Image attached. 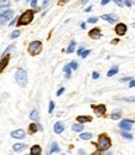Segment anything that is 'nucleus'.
Returning a JSON list of instances; mask_svg holds the SVG:
<instances>
[{"instance_id": "obj_1", "label": "nucleus", "mask_w": 135, "mask_h": 155, "mask_svg": "<svg viewBox=\"0 0 135 155\" xmlns=\"http://www.w3.org/2000/svg\"><path fill=\"white\" fill-rule=\"evenodd\" d=\"M110 145H112V140L108 138L105 134L99 135L98 143H97V149H98V151H104V150H107V149H109Z\"/></svg>"}, {"instance_id": "obj_2", "label": "nucleus", "mask_w": 135, "mask_h": 155, "mask_svg": "<svg viewBox=\"0 0 135 155\" xmlns=\"http://www.w3.org/2000/svg\"><path fill=\"white\" fill-rule=\"evenodd\" d=\"M15 81L21 87H26V84H28V72L24 68H19L15 73Z\"/></svg>"}, {"instance_id": "obj_3", "label": "nucleus", "mask_w": 135, "mask_h": 155, "mask_svg": "<svg viewBox=\"0 0 135 155\" xmlns=\"http://www.w3.org/2000/svg\"><path fill=\"white\" fill-rule=\"evenodd\" d=\"M34 19V11L32 10H26L24 14H21V16L18 19V25H29Z\"/></svg>"}, {"instance_id": "obj_4", "label": "nucleus", "mask_w": 135, "mask_h": 155, "mask_svg": "<svg viewBox=\"0 0 135 155\" xmlns=\"http://www.w3.org/2000/svg\"><path fill=\"white\" fill-rule=\"evenodd\" d=\"M28 50H29L30 55H32V56L38 55L40 52H41V50H42V44H41V41H32V42L29 45Z\"/></svg>"}, {"instance_id": "obj_5", "label": "nucleus", "mask_w": 135, "mask_h": 155, "mask_svg": "<svg viewBox=\"0 0 135 155\" xmlns=\"http://www.w3.org/2000/svg\"><path fill=\"white\" fill-rule=\"evenodd\" d=\"M12 16H14V11H12V10H10V9L3 10L2 12H0V24H5Z\"/></svg>"}, {"instance_id": "obj_6", "label": "nucleus", "mask_w": 135, "mask_h": 155, "mask_svg": "<svg viewBox=\"0 0 135 155\" xmlns=\"http://www.w3.org/2000/svg\"><path fill=\"white\" fill-rule=\"evenodd\" d=\"M133 125H134V120H130V119H123L119 123V127L121 129H124V130H130Z\"/></svg>"}, {"instance_id": "obj_7", "label": "nucleus", "mask_w": 135, "mask_h": 155, "mask_svg": "<svg viewBox=\"0 0 135 155\" xmlns=\"http://www.w3.org/2000/svg\"><path fill=\"white\" fill-rule=\"evenodd\" d=\"M127 30H128V28H127V25L125 24H118L117 26H115V34L117 35H119V36H123V35H125L127 34Z\"/></svg>"}, {"instance_id": "obj_8", "label": "nucleus", "mask_w": 135, "mask_h": 155, "mask_svg": "<svg viewBox=\"0 0 135 155\" xmlns=\"http://www.w3.org/2000/svg\"><path fill=\"white\" fill-rule=\"evenodd\" d=\"M93 109H94V113H96L97 117H100V115H103L107 110L104 104H99V106H93Z\"/></svg>"}, {"instance_id": "obj_9", "label": "nucleus", "mask_w": 135, "mask_h": 155, "mask_svg": "<svg viewBox=\"0 0 135 155\" xmlns=\"http://www.w3.org/2000/svg\"><path fill=\"white\" fill-rule=\"evenodd\" d=\"M89 37H91V38H94V40H98V38H100V37H102L100 30H99L98 28L92 29V30L89 31Z\"/></svg>"}, {"instance_id": "obj_10", "label": "nucleus", "mask_w": 135, "mask_h": 155, "mask_svg": "<svg viewBox=\"0 0 135 155\" xmlns=\"http://www.w3.org/2000/svg\"><path fill=\"white\" fill-rule=\"evenodd\" d=\"M9 60H10V55H5V56H3L2 60H0V73H2L4 71V68L8 66Z\"/></svg>"}, {"instance_id": "obj_11", "label": "nucleus", "mask_w": 135, "mask_h": 155, "mask_svg": "<svg viewBox=\"0 0 135 155\" xmlns=\"http://www.w3.org/2000/svg\"><path fill=\"white\" fill-rule=\"evenodd\" d=\"M102 19L105 20V21H108L109 24H114V22L118 21V16L117 15H113V14H105V15L102 16Z\"/></svg>"}, {"instance_id": "obj_12", "label": "nucleus", "mask_w": 135, "mask_h": 155, "mask_svg": "<svg viewBox=\"0 0 135 155\" xmlns=\"http://www.w3.org/2000/svg\"><path fill=\"white\" fill-rule=\"evenodd\" d=\"M26 135V133L22 130V129H18V130H14L11 133V137L14 139H24Z\"/></svg>"}, {"instance_id": "obj_13", "label": "nucleus", "mask_w": 135, "mask_h": 155, "mask_svg": "<svg viewBox=\"0 0 135 155\" xmlns=\"http://www.w3.org/2000/svg\"><path fill=\"white\" fill-rule=\"evenodd\" d=\"M53 130H55V133H57V134H61L64 130V125L61 122H57L55 124V127H53Z\"/></svg>"}, {"instance_id": "obj_14", "label": "nucleus", "mask_w": 135, "mask_h": 155, "mask_svg": "<svg viewBox=\"0 0 135 155\" xmlns=\"http://www.w3.org/2000/svg\"><path fill=\"white\" fill-rule=\"evenodd\" d=\"M41 147H40V145H34L32 148H31V151H30V154L31 155H40V154H41Z\"/></svg>"}, {"instance_id": "obj_15", "label": "nucleus", "mask_w": 135, "mask_h": 155, "mask_svg": "<svg viewBox=\"0 0 135 155\" xmlns=\"http://www.w3.org/2000/svg\"><path fill=\"white\" fill-rule=\"evenodd\" d=\"M77 122H78V123H87V122H91V117H87V115H78V117H77Z\"/></svg>"}, {"instance_id": "obj_16", "label": "nucleus", "mask_w": 135, "mask_h": 155, "mask_svg": "<svg viewBox=\"0 0 135 155\" xmlns=\"http://www.w3.org/2000/svg\"><path fill=\"white\" fill-rule=\"evenodd\" d=\"M37 129H38V124H36V123H31V124L29 125V132H30V134H35V133L37 132Z\"/></svg>"}, {"instance_id": "obj_17", "label": "nucleus", "mask_w": 135, "mask_h": 155, "mask_svg": "<svg viewBox=\"0 0 135 155\" xmlns=\"http://www.w3.org/2000/svg\"><path fill=\"white\" fill-rule=\"evenodd\" d=\"M72 129L74 132H77V133H81L83 130V123H78V124H73V127H72Z\"/></svg>"}, {"instance_id": "obj_18", "label": "nucleus", "mask_w": 135, "mask_h": 155, "mask_svg": "<svg viewBox=\"0 0 135 155\" xmlns=\"http://www.w3.org/2000/svg\"><path fill=\"white\" fill-rule=\"evenodd\" d=\"M74 48H76V41H71L70 45H68V47H67V50H66V52L67 54H72L73 51H74Z\"/></svg>"}, {"instance_id": "obj_19", "label": "nucleus", "mask_w": 135, "mask_h": 155, "mask_svg": "<svg viewBox=\"0 0 135 155\" xmlns=\"http://www.w3.org/2000/svg\"><path fill=\"white\" fill-rule=\"evenodd\" d=\"M118 71H119V68H118V66H114L113 68H110L109 71H108V73H107V76H108V77H113V76H115V74L118 73Z\"/></svg>"}, {"instance_id": "obj_20", "label": "nucleus", "mask_w": 135, "mask_h": 155, "mask_svg": "<svg viewBox=\"0 0 135 155\" xmlns=\"http://www.w3.org/2000/svg\"><path fill=\"white\" fill-rule=\"evenodd\" d=\"M38 112L36 110V109H34V110H31V113H30V118H31V120H35V122H37L38 120Z\"/></svg>"}, {"instance_id": "obj_21", "label": "nucleus", "mask_w": 135, "mask_h": 155, "mask_svg": "<svg viewBox=\"0 0 135 155\" xmlns=\"http://www.w3.org/2000/svg\"><path fill=\"white\" fill-rule=\"evenodd\" d=\"M25 148H26V145L25 144H20V143H16V144H14V147H12V149H14L15 151H21Z\"/></svg>"}, {"instance_id": "obj_22", "label": "nucleus", "mask_w": 135, "mask_h": 155, "mask_svg": "<svg viewBox=\"0 0 135 155\" xmlns=\"http://www.w3.org/2000/svg\"><path fill=\"white\" fill-rule=\"evenodd\" d=\"M121 117V110H115L114 113H112V115H110V118L113 119V120H117V119H119Z\"/></svg>"}, {"instance_id": "obj_23", "label": "nucleus", "mask_w": 135, "mask_h": 155, "mask_svg": "<svg viewBox=\"0 0 135 155\" xmlns=\"http://www.w3.org/2000/svg\"><path fill=\"white\" fill-rule=\"evenodd\" d=\"M60 151V148L57 145V143H52L51 145V149H50V154H53V153H58Z\"/></svg>"}, {"instance_id": "obj_24", "label": "nucleus", "mask_w": 135, "mask_h": 155, "mask_svg": "<svg viewBox=\"0 0 135 155\" xmlns=\"http://www.w3.org/2000/svg\"><path fill=\"white\" fill-rule=\"evenodd\" d=\"M9 5H10V0H0V9H2V11H3V9L8 8Z\"/></svg>"}, {"instance_id": "obj_25", "label": "nucleus", "mask_w": 135, "mask_h": 155, "mask_svg": "<svg viewBox=\"0 0 135 155\" xmlns=\"http://www.w3.org/2000/svg\"><path fill=\"white\" fill-rule=\"evenodd\" d=\"M63 71H64V73H66V78H70L71 77V71H72V68L67 64V66H64L63 67Z\"/></svg>"}, {"instance_id": "obj_26", "label": "nucleus", "mask_w": 135, "mask_h": 155, "mask_svg": "<svg viewBox=\"0 0 135 155\" xmlns=\"http://www.w3.org/2000/svg\"><path fill=\"white\" fill-rule=\"evenodd\" d=\"M93 137V134L92 133H82L79 135V138L82 139V140H88V139H91Z\"/></svg>"}, {"instance_id": "obj_27", "label": "nucleus", "mask_w": 135, "mask_h": 155, "mask_svg": "<svg viewBox=\"0 0 135 155\" xmlns=\"http://www.w3.org/2000/svg\"><path fill=\"white\" fill-rule=\"evenodd\" d=\"M121 137L125 138V139H128V140H131V139H133V135H131L130 133H128V132H123V133H121Z\"/></svg>"}, {"instance_id": "obj_28", "label": "nucleus", "mask_w": 135, "mask_h": 155, "mask_svg": "<svg viewBox=\"0 0 135 155\" xmlns=\"http://www.w3.org/2000/svg\"><path fill=\"white\" fill-rule=\"evenodd\" d=\"M53 109H55V102H50V106H48V113L51 114L52 112H53Z\"/></svg>"}, {"instance_id": "obj_29", "label": "nucleus", "mask_w": 135, "mask_h": 155, "mask_svg": "<svg viewBox=\"0 0 135 155\" xmlns=\"http://www.w3.org/2000/svg\"><path fill=\"white\" fill-rule=\"evenodd\" d=\"M12 50H14V45H11V46H9L5 51H4V54H3V56H5V55H10L9 52H10V51H12Z\"/></svg>"}, {"instance_id": "obj_30", "label": "nucleus", "mask_w": 135, "mask_h": 155, "mask_svg": "<svg viewBox=\"0 0 135 155\" xmlns=\"http://www.w3.org/2000/svg\"><path fill=\"white\" fill-rule=\"evenodd\" d=\"M89 54H91V50H84L83 52L81 54V57H82V58H86V57H87Z\"/></svg>"}, {"instance_id": "obj_31", "label": "nucleus", "mask_w": 135, "mask_h": 155, "mask_svg": "<svg viewBox=\"0 0 135 155\" xmlns=\"http://www.w3.org/2000/svg\"><path fill=\"white\" fill-rule=\"evenodd\" d=\"M68 66H70L72 70H77V68H78V64H77V62H76V61H72V62L68 64Z\"/></svg>"}, {"instance_id": "obj_32", "label": "nucleus", "mask_w": 135, "mask_h": 155, "mask_svg": "<svg viewBox=\"0 0 135 155\" xmlns=\"http://www.w3.org/2000/svg\"><path fill=\"white\" fill-rule=\"evenodd\" d=\"M20 36V31L19 30H15L14 32L11 34V38H16V37H19Z\"/></svg>"}, {"instance_id": "obj_33", "label": "nucleus", "mask_w": 135, "mask_h": 155, "mask_svg": "<svg viewBox=\"0 0 135 155\" xmlns=\"http://www.w3.org/2000/svg\"><path fill=\"white\" fill-rule=\"evenodd\" d=\"M51 3H52V0H44V4H42V8H44V9H46V8H47V6H48V5L51 4Z\"/></svg>"}, {"instance_id": "obj_34", "label": "nucleus", "mask_w": 135, "mask_h": 155, "mask_svg": "<svg viewBox=\"0 0 135 155\" xmlns=\"http://www.w3.org/2000/svg\"><path fill=\"white\" fill-rule=\"evenodd\" d=\"M113 2H114V3H115V4L118 5V6H120V8H121V6H123V5H124V3H123V0H113Z\"/></svg>"}, {"instance_id": "obj_35", "label": "nucleus", "mask_w": 135, "mask_h": 155, "mask_svg": "<svg viewBox=\"0 0 135 155\" xmlns=\"http://www.w3.org/2000/svg\"><path fill=\"white\" fill-rule=\"evenodd\" d=\"M125 102H135V97H128V98H121Z\"/></svg>"}, {"instance_id": "obj_36", "label": "nucleus", "mask_w": 135, "mask_h": 155, "mask_svg": "<svg viewBox=\"0 0 135 155\" xmlns=\"http://www.w3.org/2000/svg\"><path fill=\"white\" fill-rule=\"evenodd\" d=\"M97 21H98L97 18H89V19H88V22H91V24H96Z\"/></svg>"}, {"instance_id": "obj_37", "label": "nucleus", "mask_w": 135, "mask_h": 155, "mask_svg": "<svg viewBox=\"0 0 135 155\" xmlns=\"http://www.w3.org/2000/svg\"><path fill=\"white\" fill-rule=\"evenodd\" d=\"M131 81V77H125V78H121L120 82H130Z\"/></svg>"}, {"instance_id": "obj_38", "label": "nucleus", "mask_w": 135, "mask_h": 155, "mask_svg": "<svg viewBox=\"0 0 135 155\" xmlns=\"http://www.w3.org/2000/svg\"><path fill=\"white\" fill-rule=\"evenodd\" d=\"M124 4H125L127 6H129V8H130V6L133 5V2H131V0H125V2H124Z\"/></svg>"}, {"instance_id": "obj_39", "label": "nucleus", "mask_w": 135, "mask_h": 155, "mask_svg": "<svg viewBox=\"0 0 135 155\" xmlns=\"http://www.w3.org/2000/svg\"><path fill=\"white\" fill-rule=\"evenodd\" d=\"M99 78V73L98 72H93V80H98Z\"/></svg>"}, {"instance_id": "obj_40", "label": "nucleus", "mask_w": 135, "mask_h": 155, "mask_svg": "<svg viewBox=\"0 0 135 155\" xmlns=\"http://www.w3.org/2000/svg\"><path fill=\"white\" fill-rule=\"evenodd\" d=\"M83 51H84V47L82 46V47H79V48H78V51H77V54H78V55L81 56V54H82V52H83Z\"/></svg>"}, {"instance_id": "obj_41", "label": "nucleus", "mask_w": 135, "mask_h": 155, "mask_svg": "<svg viewBox=\"0 0 135 155\" xmlns=\"http://www.w3.org/2000/svg\"><path fill=\"white\" fill-rule=\"evenodd\" d=\"M63 91H64V88H60V89H58V91H57V93H56V94H57V96L60 97V96H61V94L63 93Z\"/></svg>"}, {"instance_id": "obj_42", "label": "nucleus", "mask_w": 135, "mask_h": 155, "mask_svg": "<svg viewBox=\"0 0 135 155\" xmlns=\"http://www.w3.org/2000/svg\"><path fill=\"white\" fill-rule=\"evenodd\" d=\"M70 0H60L58 2V5H63V4H66V3H68Z\"/></svg>"}, {"instance_id": "obj_43", "label": "nucleus", "mask_w": 135, "mask_h": 155, "mask_svg": "<svg viewBox=\"0 0 135 155\" xmlns=\"http://www.w3.org/2000/svg\"><path fill=\"white\" fill-rule=\"evenodd\" d=\"M129 87H130V88L135 87V80H131V81H130V83H129Z\"/></svg>"}, {"instance_id": "obj_44", "label": "nucleus", "mask_w": 135, "mask_h": 155, "mask_svg": "<svg viewBox=\"0 0 135 155\" xmlns=\"http://www.w3.org/2000/svg\"><path fill=\"white\" fill-rule=\"evenodd\" d=\"M110 2H112V0H102L100 4H102V5H107L108 3H110Z\"/></svg>"}, {"instance_id": "obj_45", "label": "nucleus", "mask_w": 135, "mask_h": 155, "mask_svg": "<svg viewBox=\"0 0 135 155\" xmlns=\"http://www.w3.org/2000/svg\"><path fill=\"white\" fill-rule=\"evenodd\" d=\"M36 5H37V0H31V6L35 8Z\"/></svg>"}, {"instance_id": "obj_46", "label": "nucleus", "mask_w": 135, "mask_h": 155, "mask_svg": "<svg viewBox=\"0 0 135 155\" xmlns=\"http://www.w3.org/2000/svg\"><path fill=\"white\" fill-rule=\"evenodd\" d=\"M15 22H16V19L11 20V21H10V24H9V26H12V25H15Z\"/></svg>"}, {"instance_id": "obj_47", "label": "nucleus", "mask_w": 135, "mask_h": 155, "mask_svg": "<svg viewBox=\"0 0 135 155\" xmlns=\"http://www.w3.org/2000/svg\"><path fill=\"white\" fill-rule=\"evenodd\" d=\"M81 28H82V29H86V24L83 22V24H81Z\"/></svg>"}, {"instance_id": "obj_48", "label": "nucleus", "mask_w": 135, "mask_h": 155, "mask_svg": "<svg viewBox=\"0 0 135 155\" xmlns=\"http://www.w3.org/2000/svg\"><path fill=\"white\" fill-rule=\"evenodd\" d=\"M91 10H92V6H88V8L86 9V11H87V12H88V11H91Z\"/></svg>"}, {"instance_id": "obj_49", "label": "nucleus", "mask_w": 135, "mask_h": 155, "mask_svg": "<svg viewBox=\"0 0 135 155\" xmlns=\"http://www.w3.org/2000/svg\"><path fill=\"white\" fill-rule=\"evenodd\" d=\"M88 2V0H81V3H82V4H86Z\"/></svg>"}, {"instance_id": "obj_50", "label": "nucleus", "mask_w": 135, "mask_h": 155, "mask_svg": "<svg viewBox=\"0 0 135 155\" xmlns=\"http://www.w3.org/2000/svg\"><path fill=\"white\" fill-rule=\"evenodd\" d=\"M26 2H28V3H30V2H31V0H26Z\"/></svg>"}, {"instance_id": "obj_51", "label": "nucleus", "mask_w": 135, "mask_h": 155, "mask_svg": "<svg viewBox=\"0 0 135 155\" xmlns=\"http://www.w3.org/2000/svg\"><path fill=\"white\" fill-rule=\"evenodd\" d=\"M133 26H135V22H134V24H133Z\"/></svg>"}, {"instance_id": "obj_52", "label": "nucleus", "mask_w": 135, "mask_h": 155, "mask_svg": "<svg viewBox=\"0 0 135 155\" xmlns=\"http://www.w3.org/2000/svg\"><path fill=\"white\" fill-rule=\"evenodd\" d=\"M15 2H19V0H15Z\"/></svg>"}]
</instances>
